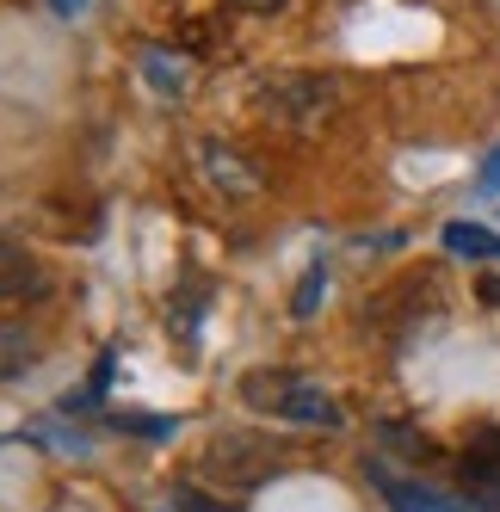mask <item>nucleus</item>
I'll return each instance as SVG.
<instances>
[{
	"mask_svg": "<svg viewBox=\"0 0 500 512\" xmlns=\"http://www.w3.org/2000/svg\"><path fill=\"white\" fill-rule=\"evenodd\" d=\"M50 278L38 266V253H25L19 241H0V303H19V297H44Z\"/></svg>",
	"mask_w": 500,
	"mask_h": 512,
	"instance_id": "nucleus-2",
	"label": "nucleus"
},
{
	"mask_svg": "<svg viewBox=\"0 0 500 512\" xmlns=\"http://www.w3.org/2000/svg\"><path fill=\"white\" fill-rule=\"evenodd\" d=\"M482 186H488V192H494V186H500V149H494V155H488V161H482Z\"/></svg>",
	"mask_w": 500,
	"mask_h": 512,
	"instance_id": "nucleus-11",
	"label": "nucleus"
},
{
	"mask_svg": "<svg viewBox=\"0 0 500 512\" xmlns=\"http://www.w3.org/2000/svg\"><path fill=\"white\" fill-rule=\"evenodd\" d=\"M173 512H223V500H204L198 488H180L173 494Z\"/></svg>",
	"mask_w": 500,
	"mask_h": 512,
	"instance_id": "nucleus-10",
	"label": "nucleus"
},
{
	"mask_svg": "<svg viewBox=\"0 0 500 512\" xmlns=\"http://www.w3.org/2000/svg\"><path fill=\"white\" fill-rule=\"evenodd\" d=\"M204 463H229V482H235V488L266 482V469H272V457L254 445V438H210V445H204Z\"/></svg>",
	"mask_w": 500,
	"mask_h": 512,
	"instance_id": "nucleus-3",
	"label": "nucleus"
},
{
	"mask_svg": "<svg viewBox=\"0 0 500 512\" xmlns=\"http://www.w3.org/2000/svg\"><path fill=\"white\" fill-rule=\"evenodd\" d=\"M50 7H56V13H81V7H87V0H50Z\"/></svg>",
	"mask_w": 500,
	"mask_h": 512,
	"instance_id": "nucleus-13",
	"label": "nucleus"
},
{
	"mask_svg": "<svg viewBox=\"0 0 500 512\" xmlns=\"http://www.w3.org/2000/svg\"><path fill=\"white\" fill-rule=\"evenodd\" d=\"M142 68H149L155 93H167V99H186V93H192V62L167 56V50H149V56H142Z\"/></svg>",
	"mask_w": 500,
	"mask_h": 512,
	"instance_id": "nucleus-8",
	"label": "nucleus"
},
{
	"mask_svg": "<svg viewBox=\"0 0 500 512\" xmlns=\"http://www.w3.org/2000/svg\"><path fill=\"white\" fill-rule=\"evenodd\" d=\"M445 247L463 253V260H488V266H500V235L482 229V223H445Z\"/></svg>",
	"mask_w": 500,
	"mask_h": 512,
	"instance_id": "nucleus-7",
	"label": "nucleus"
},
{
	"mask_svg": "<svg viewBox=\"0 0 500 512\" xmlns=\"http://www.w3.org/2000/svg\"><path fill=\"white\" fill-rule=\"evenodd\" d=\"M38 334H31L25 321H0V383H13L25 364H38Z\"/></svg>",
	"mask_w": 500,
	"mask_h": 512,
	"instance_id": "nucleus-5",
	"label": "nucleus"
},
{
	"mask_svg": "<svg viewBox=\"0 0 500 512\" xmlns=\"http://www.w3.org/2000/svg\"><path fill=\"white\" fill-rule=\"evenodd\" d=\"M377 488H383V500L396 506V512H457L445 494H433V488H414V482H402V475H389V469H377Z\"/></svg>",
	"mask_w": 500,
	"mask_h": 512,
	"instance_id": "nucleus-6",
	"label": "nucleus"
},
{
	"mask_svg": "<svg viewBox=\"0 0 500 512\" xmlns=\"http://www.w3.org/2000/svg\"><path fill=\"white\" fill-rule=\"evenodd\" d=\"M204 167H210V179H217L223 192H235V198H254V192H260V173L247 167L235 149H217V142H210V149H204Z\"/></svg>",
	"mask_w": 500,
	"mask_h": 512,
	"instance_id": "nucleus-4",
	"label": "nucleus"
},
{
	"mask_svg": "<svg viewBox=\"0 0 500 512\" xmlns=\"http://www.w3.org/2000/svg\"><path fill=\"white\" fill-rule=\"evenodd\" d=\"M241 401L254 414L291 420V426H315V432H340L346 426V408L321 389V377H303V371H254L241 383Z\"/></svg>",
	"mask_w": 500,
	"mask_h": 512,
	"instance_id": "nucleus-1",
	"label": "nucleus"
},
{
	"mask_svg": "<svg viewBox=\"0 0 500 512\" xmlns=\"http://www.w3.org/2000/svg\"><path fill=\"white\" fill-rule=\"evenodd\" d=\"M235 7H247V13H272V7H284V0H235Z\"/></svg>",
	"mask_w": 500,
	"mask_h": 512,
	"instance_id": "nucleus-12",
	"label": "nucleus"
},
{
	"mask_svg": "<svg viewBox=\"0 0 500 512\" xmlns=\"http://www.w3.org/2000/svg\"><path fill=\"white\" fill-rule=\"evenodd\" d=\"M321 290H328V272H321V266H309L303 272V284H297V315H315V303H321Z\"/></svg>",
	"mask_w": 500,
	"mask_h": 512,
	"instance_id": "nucleus-9",
	"label": "nucleus"
}]
</instances>
